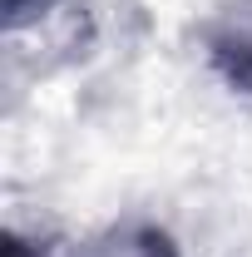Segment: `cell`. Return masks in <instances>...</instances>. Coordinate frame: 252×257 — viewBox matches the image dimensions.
I'll use <instances>...</instances> for the list:
<instances>
[{"mask_svg": "<svg viewBox=\"0 0 252 257\" xmlns=\"http://www.w3.org/2000/svg\"><path fill=\"white\" fill-rule=\"evenodd\" d=\"M0 5H5V20H10V25H15V20H25V15H30V10H40V5H45V0H0Z\"/></svg>", "mask_w": 252, "mask_h": 257, "instance_id": "3", "label": "cell"}, {"mask_svg": "<svg viewBox=\"0 0 252 257\" xmlns=\"http://www.w3.org/2000/svg\"><path fill=\"white\" fill-rule=\"evenodd\" d=\"M79 257H178V242L158 223H119L89 237Z\"/></svg>", "mask_w": 252, "mask_h": 257, "instance_id": "2", "label": "cell"}, {"mask_svg": "<svg viewBox=\"0 0 252 257\" xmlns=\"http://www.w3.org/2000/svg\"><path fill=\"white\" fill-rule=\"evenodd\" d=\"M208 64L232 94L252 99V0H227L218 15L203 25Z\"/></svg>", "mask_w": 252, "mask_h": 257, "instance_id": "1", "label": "cell"}]
</instances>
